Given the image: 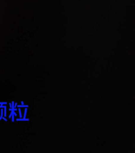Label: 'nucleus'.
<instances>
[{"label":"nucleus","instance_id":"nucleus-1","mask_svg":"<svg viewBox=\"0 0 135 153\" xmlns=\"http://www.w3.org/2000/svg\"><path fill=\"white\" fill-rule=\"evenodd\" d=\"M26 111H27V110H26V112H25V116L26 115Z\"/></svg>","mask_w":135,"mask_h":153}]
</instances>
